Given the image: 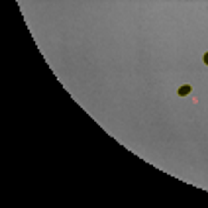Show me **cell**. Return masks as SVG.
Returning <instances> with one entry per match:
<instances>
[{"mask_svg":"<svg viewBox=\"0 0 208 208\" xmlns=\"http://www.w3.org/2000/svg\"><path fill=\"white\" fill-rule=\"evenodd\" d=\"M202 61H204V65H208V51L202 55Z\"/></svg>","mask_w":208,"mask_h":208,"instance_id":"cell-2","label":"cell"},{"mask_svg":"<svg viewBox=\"0 0 208 208\" xmlns=\"http://www.w3.org/2000/svg\"><path fill=\"white\" fill-rule=\"evenodd\" d=\"M190 92H193V86L190 85H183L179 89V96H187V94H190Z\"/></svg>","mask_w":208,"mask_h":208,"instance_id":"cell-1","label":"cell"}]
</instances>
